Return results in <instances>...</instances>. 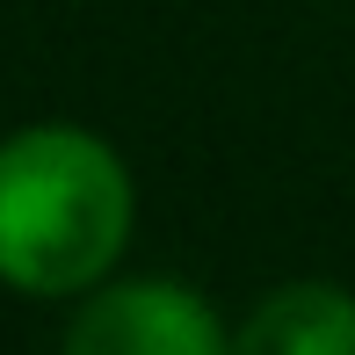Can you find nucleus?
<instances>
[{
    "label": "nucleus",
    "instance_id": "nucleus-1",
    "mask_svg": "<svg viewBox=\"0 0 355 355\" xmlns=\"http://www.w3.org/2000/svg\"><path fill=\"white\" fill-rule=\"evenodd\" d=\"M131 239V174L80 123H29L0 138V283L29 297H80Z\"/></svg>",
    "mask_w": 355,
    "mask_h": 355
},
{
    "label": "nucleus",
    "instance_id": "nucleus-3",
    "mask_svg": "<svg viewBox=\"0 0 355 355\" xmlns=\"http://www.w3.org/2000/svg\"><path fill=\"white\" fill-rule=\"evenodd\" d=\"M232 355H355V297L341 283H283L247 312Z\"/></svg>",
    "mask_w": 355,
    "mask_h": 355
},
{
    "label": "nucleus",
    "instance_id": "nucleus-2",
    "mask_svg": "<svg viewBox=\"0 0 355 355\" xmlns=\"http://www.w3.org/2000/svg\"><path fill=\"white\" fill-rule=\"evenodd\" d=\"M66 355H232L218 312L182 283H109L66 327Z\"/></svg>",
    "mask_w": 355,
    "mask_h": 355
}]
</instances>
